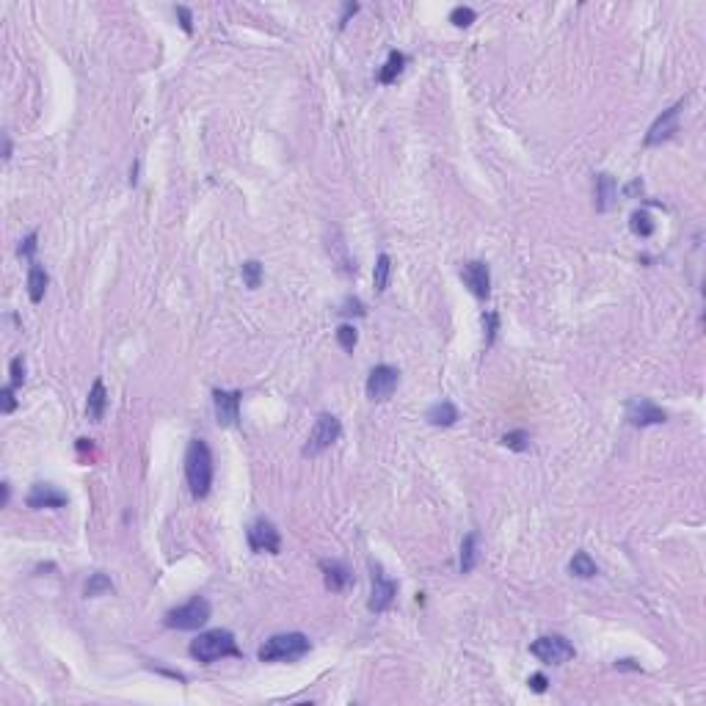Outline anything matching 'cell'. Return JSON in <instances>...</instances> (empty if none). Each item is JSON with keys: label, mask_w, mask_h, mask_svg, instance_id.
<instances>
[{"label": "cell", "mask_w": 706, "mask_h": 706, "mask_svg": "<svg viewBox=\"0 0 706 706\" xmlns=\"http://www.w3.org/2000/svg\"><path fill=\"white\" fill-rule=\"evenodd\" d=\"M185 481L196 500H204L213 485V452L204 439H191L185 450Z\"/></svg>", "instance_id": "1"}, {"label": "cell", "mask_w": 706, "mask_h": 706, "mask_svg": "<svg viewBox=\"0 0 706 706\" xmlns=\"http://www.w3.org/2000/svg\"><path fill=\"white\" fill-rule=\"evenodd\" d=\"M191 657L199 659L202 665H213L224 657H240V648L235 643V635L226 632V629H210V632H202L191 640Z\"/></svg>", "instance_id": "2"}, {"label": "cell", "mask_w": 706, "mask_h": 706, "mask_svg": "<svg viewBox=\"0 0 706 706\" xmlns=\"http://www.w3.org/2000/svg\"><path fill=\"white\" fill-rule=\"evenodd\" d=\"M309 654V638L301 632H285L273 635L259 645V662H295Z\"/></svg>", "instance_id": "3"}, {"label": "cell", "mask_w": 706, "mask_h": 706, "mask_svg": "<svg viewBox=\"0 0 706 706\" xmlns=\"http://www.w3.org/2000/svg\"><path fill=\"white\" fill-rule=\"evenodd\" d=\"M207 621H210V602L204 596H193L191 602H185L182 607L166 612V626L180 629V632L202 629Z\"/></svg>", "instance_id": "4"}, {"label": "cell", "mask_w": 706, "mask_h": 706, "mask_svg": "<svg viewBox=\"0 0 706 706\" xmlns=\"http://www.w3.org/2000/svg\"><path fill=\"white\" fill-rule=\"evenodd\" d=\"M342 436V425H340V419L334 417V414H321L318 422H315V428H312V433H309V439H306V445H304V455L306 458H315V455H321L326 450L331 447L337 439Z\"/></svg>", "instance_id": "5"}, {"label": "cell", "mask_w": 706, "mask_h": 706, "mask_svg": "<svg viewBox=\"0 0 706 706\" xmlns=\"http://www.w3.org/2000/svg\"><path fill=\"white\" fill-rule=\"evenodd\" d=\"M530 654L535 659H541L544 665H563L574 657V645L563 635H544L530 645Z\"/></svg>", "instance_id": "6"}, {"label": "cell", "mask_w": 706, "mask_h": 706, "mask_svg": "<svg viewBox=\"0 0 706 706\" xmlns=\"http://www.w3.org/2000/svg\"><path fill=\"white\" fill-rule=\"evenodd\" d=\"M397 386H400V370L392 364H378L367 376V397L376 403H384L395 395Z\"/></svg>", "instance_id": "7"}, {"label": "cell", "mask_w": 706, "mask_h": 706, "mask_svg": "<svg viewBox=\"0 0 706 706\" xmlns=\"http://www.w3.org/2000/svg\"><path fill=\"white\" fill-rule=\"evenodd\" d=\"M246 538H249V546H252V552H268V555H279V549H282V535H279V530H276V524L273 521H268V519H257V521H252L249 524V530H246Z\"/></svg>", "instance_id": "8"}, {"label": "cell", "mask_w": 706, "mask_h": 706, "mask_svg": "<svg viewBox=\"0 0 706 706\" xmlns=\"http://www.w3.org/2000/svg\"><path fill=\"white\" fill-rule=\"evenodd\" d=\"M370 571H373V593H370L367 607H370V612H386L392 605H395L397 582L386 577L384 569H381L378 563H370Z\"/></svg>", "instance_id": "9"}, {"label": "cell", "mask_w": 706, "mask_h": 706, "mask_svg": "<svg viewBox=\"0 0 706 706\" xmlns=\"http://www.w3.org/2000/svg\"><path fill=\"white\" fill-rule=\"evenodd\" d=\"M240 400L243 392L237 389H213V406H216V417L221 428H235L240 422Z\"/></svg>", "instance_id": "10"}, {"label": "cell", "mask_w": 706, "mask_h": 706, "mask_svg": "<svg viewBox=\"0 0 706 706\" xmlns=\"http://www.w3.org/2000/svg\"><path fill=\"white\" fill-rule=\"evenodd\" d=\"M461 279H464V285L469 287V292H472L475 298L485 301V298L491 295V271H488V265L481 262V259L466 262V265L461 268Z\"/></svg>", "instance_id": "11"}, {"label": "cell", "mask_w": 706, "mask_h": 706, "mask_svg": "<svg viewBox=\"0 0 706 706\" xmlns=\"http://www.w3.org/2000/svg\"><path fill=\"white\" fill-rule=\"evenodd\" d=\"M626 419L635 428H648V425H662L668 419V414L659 406H654L648 397H632L626 403Z\"/></svg>", "instance_id": "12"}, {"label": "cell", "mask_w": 706, "mask_h": 706, "mask_svg": "<svg viewBox=\"0 0 706 706\" xmlns=\"http://www.w3.org/2000/svg\"><path fill=\"white\" fill-rule=\"evenodd\" d=\"M681 108H684V99H679L674 108H668V111H662V116H657V122L645 132V147H657V144H662V141H668L674 135L676 130H679V113H681Z\"/></svg>", "instance_id": "13"}, {"label": "cell", "mask_w": 706, "mask_h": 706, "mask_svg": "<svg viewBox=\"0 0 706 706\" xmlns=\"http://www.w3.org/2000/svg\"><path fill=\"white\" fill-rule=\"evenodd\" d=\"M66 502H69V497H66L64 491H58L56 485H50V483H36L31 491H28V497H25V505L33 508V511H42V508H64Z\"/></svg>", "instance_id": "14"}, {"label": "cell", "mask_w": 706, "mask_h": 706, "mask_svg": "<svg viewBox=\"0 0 706 706\" xmlns=\"http://www.w3.org/2000/svg\"><path fill=\"white\" fill-rule=\"evenodd\" d=\"M321 571H323V582H326V588L331 593L345 590L353 579L351 569L345 563H340V560H321Z\"/></svg>", "instance_id": "15"}, {"label": "cell", "mask_w": 706, "mask_h": 706, "mask_svg": "<svg viewBox=\"0 0 706 706\" xmlns=\"http://www.w3.org/2000/svg\"><path fill=\"white\" fill-rule=\"evenodd\" d=\"M105 409H108V392H105V384L102 378H97L92 389H89V400H86V417L92 422H102L105 417Z\"/></svg>", "instance_id": "16"}, {"label": "cell", "mask_w": 706, "mask_h": 706, "mask_svg": "<svg viewBox=\"0 0 706 706\" xmlns=\"http://www.w3.org/2000/svg\"><path fill=\"white\" fill-rule=\"evenodd\" d=\"M618 196V182L612 174H596V210L607 213Z\"/></svg>", "instance_id": "17"}, {"label": "cell", "mask_w": 706, "mask_h": 706, "mask_svg": "<svg viewBox=\"0 0 706 706\" xmlns=\"http://www.w3.org/2000/svg\"><path fill=\"white\" fill-rule=\"evenodd\" d=\"M458 409L450 403V400H442V403H433L431 409H428V414L425 419L433 425V428H450V425H455L458 422Z\"/></svg>", "instance_id": "18"}, {"label": "cell", "mask_w": 706, "mask_h": 706, "mask_svg": "<svg viewBox=\"0 0 706 706\" xmlns=\"http://www.w3.org/2000/svg\"><path fill=\"white\" fill-rule=\"evenodd\" d=\"M403 66H406V56H403V53H397V50H392V53H389V58H386L384 69L378 72V83H384V86H392V83H395V80L400 78Z\"/></svg>", "instance_id": "19"}, {"label": "cell", "mask_w": 706, "mask_h": 706, "mask_svg": "<svg viewBox=\"0 0 706 706\" xmlns=\"http://www.w3.org/2000/svg\"><path fill=\"white\" fill-rule=\"evenodd\" d=\"M475 566H478V535L469 533L464 538V544H461V563H458V569H461V574H472Z\"/></svg>", "instance_id": "20"}, {"label": "cell", "mask_w": 706, "mask_h": 706, "mask_svg": "<svg viewBox=\"0 0 706 706\" xmlns=\"http://www.w3.org/2000/svg\"><path fill=\"white\" fill-rule=\"evenodd\" d=\"M44 290H47V273H44L42 265L33 262L31 271H28V298H31L33 304H39L44 298Z\"/></svg>", "instance_id": "21"}, {"label": "cell", "mask_w": 706, "mask_h": 706, "mask_svg": "<svg viewBox=\"0 0 706 706\" xmlns=\"http://www.w3.org/2000/svg\"><path fill=\"white\" fill-rule=\"evenodd\" d=\"M569 571L579 579H590L599 574V569H596V560L588 555V552H577L574 557H571V563H569Z\"/></svg>", "instance_id": "22"}, {"label": "cell", "mask_w": 706, "mask_h": 706, "mask_svg": "<svg viewBox=\"0 0 706 706\" xmlns=\"http://www.w3.org/2000/svg\"><path fill=\"white\" fill-rule=\"evenodd\" d=\"M389 276H392V259H389V254H378V259H376V271H373L376 292H386V287H389Z\"/></svg>", "instance_id": "23"}, {"label": "cell", "mask_w": 706, "mask_h": 706, "mask_svg": "<svg viewBox=\"0 0 706 706\" xmlns=\"http://www.w3.org/2000/svg\"><path fill=\"white\" fill-rule=\"evenodd\" d=\"M629 226H632V232L638 237H651L654 235V221H651V216L645 210H635L632 218H629Z\"/></svg>", "instance_id": "24"}, {"label": "cell", "mask_w": 706, "mask_h": 706, "mask_svg": "<svg viewBox=\"0 0 706 706\" xmlns=\"http://www.w3.org/2000/svg\"><path fill=\"white\" fill-rule=\"evenodd\" d=\"M111 590H113V582H111V577H105L102 571L92 574L89 582H86V596H89V599L102 596V593H111Z\"/></svg>", "instance_id": "25"}, {"label": "cell", "mask_w": 706, "mask_h": 706, "mask_svg": "<svg viewBox=\"0 0 706 706\" xmlns=\"http://www.w3.org/2000/svg\"><path fill=\"white\" fill-rule=\"evenodd\" d=\"M240 273H243V285L249 290H257L259 285H262V262H257V259L243 262Z\"/></svg>", "instance_id": "26"}, {"label": "cell", "mask_w": 706, "mask_h": 706, "mask_svg": "<svg viewBox=\"0 0 706 706\" xmlns=\"http://www.w3.org/2000/svg\"><path fill=\"white\" fill-rule=\"evenodd\" d=\"M475 20H478V14H475V8H469V6H455V8L450 11V23H452L455 28H469Z\"/></svg>", "instance_id": "27"}, {"label": "cell", "mask_w": 706, "mask_h": 706, "mask_svg": "<svg viewBox=\"0 0 706 706\" xmlns=\"http://www.w3.org/2000/svg\"><path fill=\"white\" fill-rule=\"evenodd\" d=\"M502 445L508 450H516V452H524L530 447V433L527 431H511V433L502 436Z\"/></svg>", "instance_id": "28"}, {"label": "cell", "mask_w": 706, "mask_h": 706, "mask_svg": "<svg viewBox=\"0 0 706 706\" xmlns=\"http://www.w3.org/2000/svg\"><path fill=\"white\" fill-rule=\"evenodd\" d=\"M483 328H485V348L494 345L497 331H500V315L497 312H483Z\"/></svg>", "instance_id": "29"}, {"label": "cell", "mask_w": 706, "mask_h": 706, "mask_svg": "<svg viewBox=\"0 0 706 706\" xmlns=\"http://www.w3.org/2000/svg\"><path fill=\"white\" fill-rule=\"evenodd\" d=\"M8 376H11V381H8V384L14 386V389L25 384V359H23V356H14V359H11V364H8Z\"/></svg>", "instance_id": "30"}, {"label": "cell", "mask_w": 706, "mask_h": 706, "mask_svg": "<svg viewBox=\"0 0 706 706\" xmlns=\"http://www.w3.org/2000/svg\"><path fill=\"white\" fill-rule=\"evenodd\" d=\"M337 342L342 345V351H353L356 348V342H359V334H356V328L353 326H340L337 328Z\"/></svg>", "instance_id": "31"}, {"label": "cell", "mask_w": 706, "mask_h": 706, "mask_svg": "<svg viewBox=\"0 0 706 706\" xmlns=\"http://www.w3.org/2000/svg\"><path fill=\"white\" fill-rule=\"evenodd\" d=\"M17 409V400H14V386H3V392H0V411L3 414H11Z\"/></svg>", "instance_id": "32"}, {"label": "cell", "mask_w": 706, "mask_h": 706, "mask_svg": "<svg viewBox=\"0 0 706 706\" xmlns=\"http://www.w3.org/2000/svg\"><path fill=\"white\" fill-rule=\"evenodd\" d=\"M36 240H39V235L36 232H31L23 243H20V249H17V257H23V259H33V254H36Z\"/></svg>", "instance_id": "33"}, {"label": "cell", "mask_w": 706, "mask_h": 706, "mask_svg": "<svg viewBox=\"0 0 706 706\" xmlns=\"http://www.w3.org/2000/svg\"><path fill=\"white\" fill-rule=\"evenodd\" d=\"M340 312H342V315H359V318L367 315V309H364V304H361L359 298H345V304H342Z\"/></svg>", "instance_id": "34"}, {"label": "cell", "mask_w": 706, "mask_h": 706, "mask_svg": "<svg viewBox=\"0 0 706 706\" xmlns=\"http://www.w3.org/2000/svg\"><path fill=\"white\" fill-rule=\"evenodd\" d=\"M177 17H180V25H182V31L191 36L193 33V17H191V8H185V6H177Z\"/></svg>", "instance_id": "35"}, {"label": "cell", "mask_w": 706, "mask_h": 706, "mask_svg": "<svg viewBox=\"0 0 706 706\" xmlns=\"http://www.w3.org/2000/svg\"><path fill=\"white\" fill-rule=\"evenodd\" d=\"M527 684H530V690H533V693H546V684H549V681H546L544 674H533Z\"/></svg>", "instance_id": "36"}, {"label": "cell", "mask_w": 706, "mask_h": 706, "mask_svg": "<svg viewBox=\"0 0 706 706\" xmlns=\"http://www.w3.org/2000/svg\"><path fill=\"white\" fill-rule=\"evenodd\" d=\"M356 11H359V3H345V8H342V17H340V28H345V25H348V20H351Z\"/></svg>", "instance_id": "37"}, {"label": "cell", "mask_w": 706, "mask_h": 706, "mask_svg": "<svg viewBox=\"0 0 706 706\" xmlns=\"http://www.w3.org/2000/svg\"><path fill=\"white\" fill-rule=\"evenodd\" d=\"M615 668L618 671H640V665H632V659H621V662H615Z\"/></svg>", "instance_id": "38"}, {"label": "cell", "mask_w": 706, "mask_h": 706, "mask_svg": "<svg viewBox=\"0 0 706 706\" xmlns=\"http://www.w3.org/2000/svg\"><path fill=\"white\" fill-rule=\"evenodd\" d=\"M3 158H6V161L11 158V141H8V138H6V144H3Z\"/></svg>", "instance_id": "39"}]
</instances>
